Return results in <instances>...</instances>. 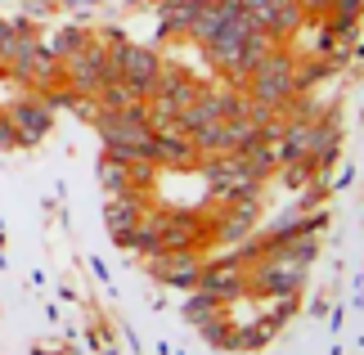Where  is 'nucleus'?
Instances as JSON below:
<instances>
[{"label": "nucleus", "instance_id": "423d86ee", "mask_svg": "<svg viewBox=\"0 0 364 355\" xmlns=\"http://www.w3.org/2000/svg\"><path fill=\"white\" fill-rule=\"evenodd\" d=\"M243 14L252 18V27L270 32L279 46L306 27V9L297 5V0H243Z\"/></svg>", "mask_w": 364, "mask_h": 355}, {"label": "nucleus", "instance_id": "0eeeda50", "mask_svg": "<svg viewBox=\"0 0 364 355\" xmlns=\"http://www.w3.org/2000/svg\"><path fill=\"white\" fill-rule=\"evenodd\" d=\"M5 117L14 122V131H18L23 144H36V139H46V135L54 131V108L41 99V90H23V95L9 104Z\"/></svg>", "mask_w": 364, "mask_h": 355}, {"label": "nucleus", "instance_id": "9b49d317", "mask_svg": "<svg viewBox=\"0 0 364 355\" xmlns=\"http://www.w3.org/2000/svg\"><path fill=\"white\" fill-rule=\"evenodd\" d=\"M144 216V194H122V198H108V207H104V221H108V234H113V243L126 248V238H131L135 230V221Z\"/></svg>", "mask_w": 364, "mask_h": 355}, {"label": "nucleus", "instance_id": "7ed1b4c3", "mask_svg": "<svg viewBox=\"0 0 364 355\" xmlns=\"http://www.w3.org/2000/svg\"><path fill=\"white\" fill-rule=\"evenodd\" d=\"M198 171H203V184L216 203H234V198H257L261 184L247 171V162L239 153H216V158H198Z\"/></svg>", "mask_w": 364, "mask_h": 355}, {"label": "nucleus", "instance_id": "f257e3e1", "mask_svg": "<svg viewBox=\"0 0 364 355\" xmlns=\"http://www.w3.org/2000/svg\"><path fill=\"white\" fill-rule=\"evenodd\" d=\"M292 73H297V59H292L284 46H274L257 68H252V77L243 81V90H247V99H257V104H265V108H284L288 99L297 95Z\"/></svg>", "mask_w": 364, "mask_h": 355}, {"label": "nucleus", "instance_id": "412c9836", "mask_svg": "<svg viewBox=\"0 0 364 355\" xmlns=\"http://www.w3.org/2000/svg\"><path fill=\"white\" fill-rule=\"evenodd\" d=\"M297 5L306 9V18H324V14H328V5H333V0H297Z\"/></svg>", "mask_w": 364, "mask_h": 355}, {"label": "nucleus", "instance_id": "ddd939ff", "mask_svg": "<svg viewBox=\"0 0 364 355\" xmlns=\"http://www.w3.org/2000/svg\"><path fill=\"white\" fill-rule=\"evenodd\" d=\"M234 5H225V0H207V5H198V14H193V23H189V41H198V46H207L212 36H220L230 27L234 18Z\"/></svg>", "mask_w": 364, "mask_h": 355}, {"label": "nucleus", "instance_id": "aec40b11", "mask_svg": "<svg viewBox=\"0 0 364 355\" xmlns=\"http://www.w3.org/2000/svg\"><path fill=\"white\" fill-rule=\"evenodd\" d=\"M23 139H18V131H14V122L0 112V153H9V149H18Z\"/></svg>", "mask_w": 364, "mask_h": 355}, {"label": "nucleus", "instance_id": "6e6552de", "mask_svg": "<svg viewBox=\"0 0 364 355\" xmlns=\"http://www.w3.org/2000/svg\"><path fill=\"white\" fill-rule=\"evenodd\" d=\"M203 257L193 248H180V252H158V257H149V270L158 283H171V288H198L203 279Z\"/></svg>", "mask_w": 364, "mask_h": 355}, {"label": "nucleus", "instance_id": "4468645a", "mask_svg": "<svg viewBox=\"0 0 364 355\" xmlns=\"http://www.w3.org/2000/svg\"><path fill=\"white\" fill-rule=\"evenodd\" d=\"M338 149H342V126H338V117L328 112V117H319V122H315V135H311V166H315V171L333 166Z\"/></svg>", "mask_w": 364, "mask_h": 355}, {"label": "nucleus", "instance_id": "f3484780", "mask_svg": "<svg viewBox=\"0 0 364 355\" xmlns=\"http://www.w3.org/2000/svg\"><path fill=\"white\" fill-rule=\"evenodd\" d=\"M86 41H90V32H86V27H63V32H54L50 41H46V50L54 54V59H68V54H73V50H81V46H86Z\"/></svg>", "mask_w": 364, "mask_h": 355}, {"label": "nucleus", "instance_id": "20e7f679", "mask_svg": "<svg viewBox=\"0 0 364 355\" xmlns=\"http://www.w3.org/2000/svg\"><path fill=\"white\" fill-rule=\"evenodd\" d=\"M306 283V265L284 257V252H270L257 265H247V292L252 297H270V302H292Z\"/></svg>", "mask_w": 364, "mask_h": 355}, {"label": "nucleus", "instance_id": "f03ea898", "mask_svg": "<svg viewBox=\"0 0 364 355\" xmlns=\"http://www.w3.org/2000/svg\"><path fill=\"white\" fill-rule=\"evenodd\" d=\"M59 81L68 90H77V95H100L108 81H117V73H113V63H108V50H104V41L90 32V41L81 50H73L68 59L59 63Z\"/></svg>", "mask_w": 364, "mask_h": 355}, {"label": "nucleus", "instance_id": "39448f33", "mask_svg": "<svg viewBox=\"0 0 364 355\" xmlns=\"http://www.w3.org/2000/svg\"><path fill=\"white\" fill-rule=\"evenodd\" d=\"M153 230L162 238V252H180V248H193L198 252V238L207 234V221L189 207H153L149 211Z\"/></svg>", "mask_w": 364, "mask_h": 355}, {"label": "nucleus", "instance_id": "6ab92c4d", "mask_svg": "<svg viewBox=\"0 0 364 355\" xmlns=\"http://www.w3.org/2000/svg\"><path fill=\"white\" fill-rule=\"evenodd\" d=\"M198 333H203V337H207L212 346H234V329H230V315H216V319L198 324Z\"/></svg>", "mask_w": 364, "mask_h": 355}, {"label": "nucleus", "instance_id": "2eb2a0df", "mask_svg": "<svg viewBox=\"0 0 364 355\" xmlns=\"http://www.w3.org/2000/svg\"><path fill=\"white\" fill-rule=\"evenodd\" d=\"M100 184L108 189V198L131 194V171H126V162H117V158H108V153H104V162H100Z\"/></svg>", "mask_w": 364, "mask_h": 355}, {"label": "nucleus", "instance_id": "1a4fd4ad", "mask_svg": "<svg viewBox=\"0 0 364 355\" xmlns=\"http://www.w3.org/2000/svg\"><path fill=\"white\" fill-rule=\"evenodd\" d=\"M198 288H203L207 297H216L220 306H225V302H234V297H243V292H247V265H239L234 257L207 261V265H203Z\"/></svg>", "mask_w": 364, "mask_h": 355}, {"label": "nucleus", "instance_id": "9d476101", "mask_svg": "<svg viewBox=\"0 0 364 355\" xmlns=\"http://www.w3.org/2000/svg\"><path fill=\"white\" fill-rule=\"evenodd\" d=\"M158 99H166V104L176 108V117H180V108H189L193 99L203 95V81L193 77V73H185V68H171V63H162V77H158V90H153ZM149 95V99H153Z\"/></svg>", "mask_w": 364, "mask_h": 355}, {"label": "nucleus", "instance_id": "f8f14e48", "mask_svg": "<svg viewBox=\"0 0 364 355\" xmlns=\"http://www.w3.org/2000/svg\"><path fill=\"white\" fill-rule=\"evenodd\" d=\"M149 162L153 166H193L198 162V149H193V139L180 135V131H153Z\"/></svg>", "mask_w": 364, "mask_h": 355}, {"label": "nucleus", "instance_id": "a211bd4d", "mask_svg": "<svg viewBox=\"0 0 364 355\" xmlns=\"http://www.w3.org/2000/svg\"><path fill=\"white\" fill-rule=\"evenodd\" d=\"M216 315H220V302H216V297H207L203 288H193L189 302H185V319L189 324H207V319H216Z\"/></svg>", "mask_w": 364, "mask_h": 355}, {"label": "nucleus", "instance_id": "dca6fc26", "mask_svg": "<svg viewBox=\"0 0 364 355\" xmlns=\"http://www.w3.org/2000/svg\"><path fill=\"white\" fill-rule=\"evenodd\" d=\"M279 180H284L288 189H311L319 180V171L311 166V158H292V162H279Z\"/></svg>", "mask_w": 364, "mask_h": 355}]
</instances>
